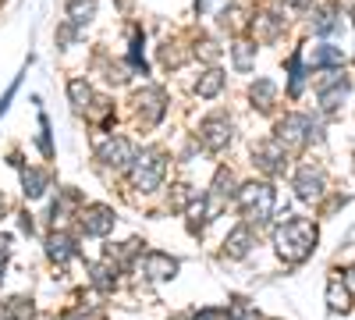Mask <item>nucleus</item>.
<instances>
[{
    "instance_id": "obj_1",
    "label": "nucleus",
    "mask_w": 355,
    "mask_h": 320,
    "mask_svg": "<svg viewBox=\"0 0 355 320\" xmlns=\"http://www.w3.org/2000/svg\"><path fill=\"white\" fill-rule=\"evenodd\" d=\"M274 246L281 253V260L288 264H302L316 246V224L313 221H284L274 228Z\"/></svg>"
},
{
    "instance_id": "obj_2",
    "label": "nucleus",
    "mask_w": 355,
    "mask_h": 320,
    "mask_svg": "<svg viewBox=\"0 0 355 320\" xmlns=\"http://www.w3.org/2000/svg\"><path fill=\"white\" fill-rule=\"evenodd\" d=\"M239 207H242L245 221H256V224L270 221V214H274V189L263 185V182H252V185L239 189Z\"/></svg>"
},
{
    "instance_id": "obj_3",
    "label": "nucleus",
    "mask_w": 355,
    "mask_h": 320,
    "mask_svg": "<svg viewBox=\"0 0 355 320\" xmlns=\"http://www.w3.org/2000/svg\"><path fill=\"white\" fill-rule=\"evenodd\" d=\"M164 171H167V160L160 157V153H142V157H135V164H132V185L135 189H142V192H153L157 185H160V178H164Z\"/></svg>"
},
{
    "instance_id": "obj_4",
    "label": "nucleus",
    "mask_w": 355,
    "mask_h": 320,
    "mask_svg": "<svg viewBox=\"0 0 355 320\" xmlns=\"http://www.w3.org/2000/svg\"><path fill=\"white\" fill-rule=\"evenodd\" d=\"M100 160L110 164V167H128V164H135V150H132L128 139H110L100 150Z\"/></svg>"
},
{
    "instance_id": "obj_5",
    "label": "nucleus",
    "mask_w": 355,
    "mask_h": 320,
    "mask_svg": "<svg viewBox=\"0 0 355 320\" xmlns=\"http://www.w3.org/2000/svg\"><path fill=\"white\" fill-rule=\"evenodd\" d=\"M142 267H146V274H150L153 281H167V278L178 274V260H171L167 253H146Z\"/></svg>"
},
{
    "instance_id": "obj_6",
    "label": "nucleus",
    "mask_w": 355,
    "mask_h": 320,
    "mask_svg": "<svg viewBox=\"0 0 355 320\" xmlns=\"http://www.w3.org/2000/svg\"><path fill=\"white\" fill-rule=\"evenodd\" d=\"M199 139L206 142L210 150H224L227 142H231V125L224 121V118H210L202 125V132H199Z\"/></svg>"
},
{
    "instance_id": "obj_7",
    "label": "nucleus",
    "mask_w": 355,
    "mask_h": 320,
    "mask_svg": "<svg viewBox=\"0 0 355 320\" xmlns=\"http://www.w3.org/2000/svg\"><path fill=\"white\" fill-rule=\"evenodd\" d=\"M295 192H299V199H316L323 192V174L313 171V164H306L299 174H295Z\"/></svg>"
},
{
    "instance_id": "obj_8",
    "label": "nucleus",
    "mask_w": 355,
    "mask_h": 320,
    "mask_svg": "<svg viewBox=\"0 0 355 320\" xmlns=\"http://www.w3.org/2000/svg\"><path fill=\"white\" fill-rule=\"evenodd\" d=\"M82 228L89 235H107L114 228V214L107 207H89V210H82Z\"/></svg>"
},
{
    "instance_id": "obj_9",
    "label": "nucleus",
    "mask_w": 355,
    "mask_h": 320,
    "mask_svg": "<svg viewBox=\"0 0 355 320\" xmlns=\"http://www.w3.org/2000/svg\"><path fill=\"white\" fill-rule=\"evenodd\" d=\"M252 157H256V164L263 171H277L281 160H284V146H281V142H259V146L252 150Z\"/></svg>"
},
{
    "instance_id": "obj_10",
    "label": "nucleus",
    "mask_w": 355,
    "mask_h": 320,
    "mask_svg": "<svg viewBox=\"0 0 355 320\" xmlns=\"http://www.w3.org/2000/svg\"><path fill=\"white\" fill-rule=\"evenodd\" d=\"M249 246H252V231L249 228H234L231 235H227V242H224V253L231 260H242L249 253Z\"/></svg>"
},
{
    "instance_id": "obj_11",
    "label": "nucleus",
    "mask_w": 355,
    "mask_h": 320,
    "mask_svg": "<svg viewBox=\"0 0 355 320\" xmlns=\"http://www.w3.org/2000/svg\"><path fill=\"white\" fill-rule=\"evenodd\" d=\"M46 253H50V260L64 264V260H71V256H75V242L64 235V231H53V235L46 239Z\"/></svg>"
},
{
    "instance_id": "obj_12",
    "label": "nucleus",
    "mask_w": 355,
    "mask_h": 320,
    "mask_svg": "<svg viewBox=\"0 0 355 320\" xmlns=\"http://www.w3.org/2000/svg\"><path fill=\"white\" fill-rule=\"evenodd\" d=\"M89 281H93L96 288H114V281H117V274H114V267H107V264H93L89 267Z\"/></svg>"
},
{
    "instance_id": "obj_13",
    "label": "nucleus",
    "mask_w": 355,
    "mask_h": 320,
    "mask_svg": "<svg viewBox=\"0 0 355 320\" xmlns=\"http://www.w3.org/2000/svg\"><path fill=\"white\" fill-rule=\"evenodd\" d=\"M302 128H309V125H306V118H284V121H281V142H295V139H302Z\"/></svg>"
},
{
    "instance_id": "obj_14",
    "label": "nucleus",
    "mask_w": 355,
    "mask_h": 320,
    "mask_svg": "<svg viewBox=\"0 0 355 320\" xmlns=\"http://www.w3.org/2000/svg\"><path fill=\"white\" fill-rule=\"evenodd\" d=\"M327 306H331V310H341V313H345V310H348V288H341V285L334 281V285L327 288Z\"/></svg>"
},
{
    "instance_id": "obj_15",
    "label": "nucleus",
    "mask_w": 355,
    "mask_h": 320,
    "mask_svg": "<svg viewBox=\"0 0 355 320\" xmlns=\"http://www.w3.org/2000/svg\"><path fill=\"white\" fill-rule=\"evenodd\" d=\"M214 196H217V199L234 196V178H231V171H220L217 178H214Z\"/></svg>"
},
{
    "instance_id": "obj_16",
    "label": "nucleus",
    "mask_w": 355,
    "mask_h": 320,
    "mask_svg": "<svg viewBox=\"0 0 355 320\" xmlns=\"http://www.w3.org/2000/svg\"><path fill=\"white\" fill-rule=\"evenodd\" d=\"M25 192H28V196H33V199L46 192V178H43V174H40V171H25Z\"/></svg>"
},
{
    "instance_id": "obj_17",
    "label": "nucleus",
    "mask_w": 355,
    "mask_h": 320,
    "mask_svg": "<svg viewBox=\"0 0 355 320\" xmlns=\"http://www.w3.org/2000/svg\"><path fill=\"white\" fill-rule=\"evenodd\" d=\"M220 82H224L220 71H206V78L199 82V96H214V93L220 90Z\"/></svg>"
},
{
    "instance_id": "obj_18",
    "label": "nucleus",
    "mask_w": 355,
    "mask_h": 320,
    "mask_svg": "<svg viewBox=\"0 0 355 320\" xmlns=\"http://www.w3.org/2000/svg\"><path fill=\"white\" fill-rule=\"evenodd\" d=\"M210 217H206V199H196L192 207H189V224L192 228H199V224H206Z\"/></svg>"
},
{
    "instance_id": "obj_19",
    "label": "nucleus",
    "mask_w": 355,
    "mask_h": 320,
    "mask_svg": "<svg viewBox=\"0 0 355 320\" xmlns=\"http://www.w3.org/2000/svg\"><path fill=\"white\" fill-rule=\"evenodd\" d=\"M227 320H259V317H256V310H252V306H245V303H234V306L227 310Z\"/></svg>"
},
{
    "instance_id": "obj_20",
    "label": "nucleus",
    "mask_w": 355,
    "mask_h": 320,
    "mask_svg": "<svg viewBox=\"0 0 355 320\" xmlns=\"http://www.w3.org/2000/svg\"><path fill=\"white\" fill-rule=\"evenodd\" d=\"M270 96H274V85L270 82L252 85V100H259V107H270Z\"/></svg>"
},
{
    "instance_id": "obj_21",
    "label": "nucleus",
    "mask_w": 355,
    "mask_h": 320,
    "mask_svg": "<svg viewBox=\"0 0 355 320\" xmlns=\"http://www.w3.org/2000/svg\"><path fill=\"white\" fill-rule=\"evenodd\" d=\"M71 100H75V107H85V100H89V85L85 82H71Z\"/></svg>"
},
{
    "instance_id": "obj_22",
    "label": "nucleus",
    "mask_w": 355,
    "mask_h": 320,
    "mask_svg": "<svg viewBox=\"0 0 355 320\" xmlns=\"http://www.w3.org/2000/svg\"><path fill=\"white\" fill-rule=\"evenodd\" d=\"M71 15H75V22H89V15H93V4H71Z\"/></svg>"
},
{
    "instance_id": "obj_23",
    "label": "nucleus",
    "mask_w": 355,
    "mask_h": 320,
    "mask_svg": "<svg viewBox=\"0 0 355 320\" xmlns=\"http://www.w3.org/2000/svg\"><path fill=\"white\" fill-rule=\"evenodd\" d=\"M234 65H239L242 71L249 68V47L245 43H239V50H234Z\"/></svg>"
},
{
    "instance_id": "obj_24",
    "label": "nucleus",
    "mask_w": 355,
    "mask_h": 320,
    "mask_svg": "<svg viewBox=\"0 0 355 320\" xmlns=\"http://www.w3.org/2000/svg\"><path fill=\"white\" fill-rule=\"evenodd\" d=\"M345 285H348V292H355V267L345 274Z\"/></svg>"
},
{
    "instance_id": "obj_25",
    "label": "nucleus",
    "mask_w": 355,
    "mask_h": 320,
    "mask_svg": "<svg viewBox=\"0 0 355 320\" xmlns=\"http://www.w3.org/2000/svg\"><path fill=\"white\" fill-rule=\"evenodd\" d=\"M64 320H85V313H82V310H75V313H68Z\"/></svg>"
},
{
    "instance_id": "obj_26",
    "label": "nucleus",
    "mask_w": 355,
    "mask_h": 320,
    "mask_svg": "<svg viewBox=\"0 0 355 320\" xmlns=\"http://www.w3.org/2000/svg\"><path fill=\"white\" fill-rule=\"evenodd\" d=\"M0 210H4V203H0Z\"/></svg>"
}]
</instances>
